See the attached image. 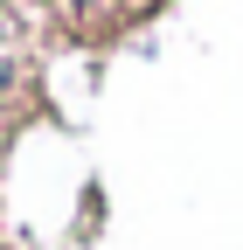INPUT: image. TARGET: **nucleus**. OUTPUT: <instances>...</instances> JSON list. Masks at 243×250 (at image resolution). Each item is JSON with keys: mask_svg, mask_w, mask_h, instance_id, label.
Wrapping results in <instances>:
<instances>
[{"mask_svg": "<svg viewBox=\"0 0 243 250\" xmlns=\"http://www.w3.org/2000/svg\"><path fill=\"white\" fill-rule=\"evenodd\" d=\"M0 49H7V14H0Z\"/></svg>", "mask_w": 243, "mask_h": 250, "instance_id": "3", "label": "nucleus"}, {"mask_svg": "<svg viewBox=\"0 0 243 250\" xmlns=\"http://www.w3.org/2000/svg\"><path fill=\"white\" fill-rule=\"evenodd\" d=\"M132 7H146V0H70V14H83V21H125Z\"/></svg>", "mask_w": 243, "mask_h": 250, "instance_id": "1", "label": "nucleus"}, {"mask_svg": "<svg viewBox=\"0 0 243 250\" xmlns=\"http://www.w3.org/2000/svg\"><path fill=\"white\" fill-rule=\"evenodd\" d=\"M7 90H14V70L0 62V111H7Z\"/></svg>", "mask_w": 243, "mask_h": 250, "instance_id": "2", "label": "nucleus"}]
</instances>
